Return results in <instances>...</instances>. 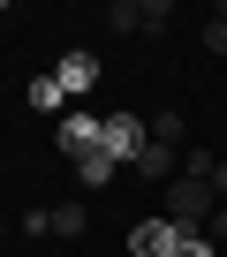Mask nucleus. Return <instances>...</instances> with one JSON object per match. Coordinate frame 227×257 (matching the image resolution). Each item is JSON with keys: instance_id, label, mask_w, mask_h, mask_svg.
<instances>
[{"instance_id": "nucleus-13", "label": "nucleus", "mask_w": 227, "mask_h": 257, "mask_svg": "<svg viewBox=\"0 0 227 257\" xmlns=\"http://www.w3.org/2000/svg\"><path fill=\"white\" fill-rule=\"evenodd\" d=\"M182 257H212V234H189V242H182Z\"/></svg>"}, {"instance_id": "nucleus-15", "label": "nucleus", "mask_w": 227, "mask_h": 257, "mask_svg": "<svg viewBox=\"0 0 227 257\" xmlns=\"http://www.w3.org/2000/svg\"><path fill=\"white\" fill-rule=\"evenodd\" d=\"M219 8H227V0H219Z\"/></svg>"}, {"instance_id": "nucleus-10", "label": "nucleus", "mask_w": 227, "mask_h": 257, "mask_svg": "<svg viewBox=\"0 0 227 257\" xmlns=\"http://www.w3.org/2000/svg\"><path fill=\"white\" fill-rule=\"evenodd\" d=\"M204 53L227 61V8H212V23H204Z\"/></svg>"}, {"instance_id": "nucleus-12", "label": "nucleus", "mask_w": 227, "mask_h": 257, "mask_svg": "<svg viewBox=\"0 0 227 257\" xmlns=\"http://www.w3.org/2000/svg\"><path fill=\"white\" fill-rule=\"evenodd\" d=\"M53 234L76 242V234H83V204H53Z\"/></svg>"}, {"instance_id": "nucleus-8", "label": "nucleus", "mask_w": 227, "mask_h": 257, "mask_svg": "<svg viewBox=\"0 0 227 257\" xmlns=\"http://www.w3.org/2000/svg\"><path fill=\"white\" fill-rule=\"evenodd\" d=\"M61 98H68V91H61V76H31V106H38V113H53Z\"/></svg>"}, {"instance_id": "nucleus-7", "label": "nucleus", "mask_w": 227, "mask_h": 257, "mask_svg": "<svg viewBox=\"0 0 227 257\" xmlns=\"http://www.w3.org/2000/svg\"><path fill=\"white\" fill-rule=\"evenodd\" d=\"M137 174H144V182H174V152H167V144H152V152L137 159Z\"/></svg>"}, {"instance_id": "nucleus-9", "label": "nucleus", "mask_w": 227, "mask_h": 257, "mask_svg": "<svg viewBox=\"0 0 227 257\" xmlns=\"http://www.w3.org/2000/svg\"><path fill=\"white\" fill-rule=\"evenodd\" d=\"M76 174H83V189H106V182H113V159L91 152V159H76Z\"/></svg>"}, {"instance_id": "nucleus-11", "label": "nucleus", "mask_w": 227, "mask_h": 257, "mask_svg": "<svg viewBox=\"0 0 227 257\" xmlns=\"http://www.w3.org/2000/svg\"><path fill=\"white\" fill-rule=\"evenodd\" d=\"M152 137H159V144H167V152H174V144H182V137H189V121H182V113H159V121H152Z\"/></svg>"}, {"instance_id": "nucleus-14", "label": "nucleus", "mask_w": 227, "mask_h": 257, "mask_svg": "<svg viewBox=\"0 0 227 257\" xmlns=\"http://www.w3.org/2000/svg\"><path fill=\"white\" fill-rule=\"evenodd\" d=\"M212 242H227V204H219V212H212Z\"/></svg>"}, {"instance_id": "nucleus-1", "label": "nucleus", "mask_w": 227, "mask_h": 257, "mask_svg": "<svg viewBox=\"0 0 227 257\" xmlns=\"http://www.w3.org/2000/svg\"><path fill=\"white\" fill-rule=\"evenodd\" d=\"M159 204H167V219H174L182 234H204V227H212V212H219L212 182H189V174H174V182L159 189Z\"/></svg>"}, {"instance_id": "nucleus-5", "label": "nucleus", "mask_w": 227, "mask_h": 257, "mask_svg": "<svg viewBox=\"0 0 227 257\" xmlns=\"http://www.w3.org/2000/svg\"><path fill=\"white\" fill-rule=\"evenodd\" d=\"M98 128H106L98 113H68V121L53 128V144H61L68 159H91V152H98Z\"/></svg>"}, {"instance_id": "nucleus-6", "label": "nucleus", "mask_w": 227, "mask_h": 257, "mask_svg": "<svg viewBox=\"0 0 227 257\" xmlns=\"http://www.w3.org/2000/svg\"><path fill=\"white\" fill-rule=\"evenodd\" d=\"M53 76H61V91L76 98V91H91V83H98V61H91V53H61V68H53Z\"/></svg>"}, {"instance_id": "nucleus-2", "label": "nucleus", "mask_w": 227, "mask_h": 257, "mask_svg": "<svg viewBox=\"0 0 227 257\" xmlns=\"http://www.w3.org/2000/svg\"><path fill=\"white\" fill-rule=\"evenodd\" d=\"M98 152H106L113 167H137V159L152 152V128H144L137 113H106V128H98Z\"/></svg>"}, {"instance_id": "nucleus-4", "label": "nucleus", "mask_w": 227, "mask_h": 257, "mask_svg": "<svg viewBox=\"0 0 227 257\" xmlns=\"http://www.w3.org/2000/svg\"><path fill=\"white\" fill-rule=\"evenodd\" d=\"M167 0H113V8H106V23L113 31H167Z\"/></svg>"}, {"instance_id": "nucleus-3", "label": "nucleus", "mask_w": 227, "mask_h": 257, "mask_svg": "<svg viewBox=\"0 0 227 257\" xmlns=\"http://www.w3.org/2000/svg\"><path fill=\"white\" fill-rule=\"evenodd\" d=\"M182 242H189V234H182L167 212H152V219L129 227V249H137V257H182Z\"/></svg>"}]
</instances>
